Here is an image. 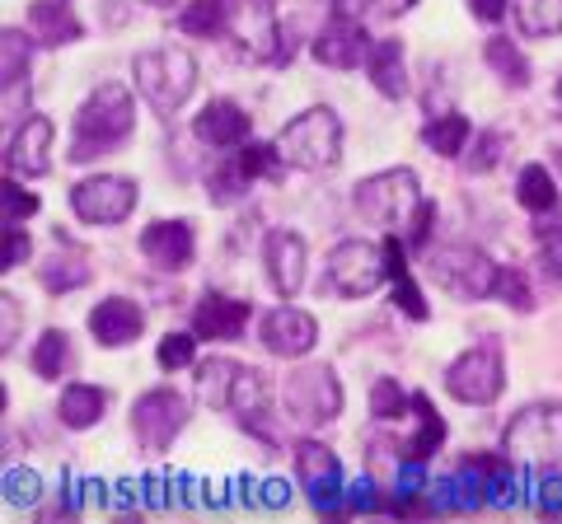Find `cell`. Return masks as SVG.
Here are the masks:
<instances>
[{
	"label": "cell",
	"mask_w": 562,
	"mask_h": 524,
	"mask_svg": "<svg viewBox=\"0 0 562 524\" xmlns=\"http://www.w3.org/2000/svg\"><path fill=\"white\" fill-rule=\"evenodd\" d=\"M413 417H417V431L398 445V459H422V464H427L431 454L441 449V441H446V422H441V412L431 408L427 394H413Z\"/></svg>",
	"instance_id": "cell-24"
},
{
	"label": "cell",
	"mask_w": 562,
	"mask_h": 524,
	"mask_svg": "<svg viewBox=\"0 0 562 524\" xmlns=\"http://www.w3.org/2000/svg\"><path fill=\"white\" fill-rule=\"evenodd\" d=\"M502 146H506V141H502V132H483V136H479V141H473V155H469V169H473V173H487L492 164H497V160H502Z\"/></svg>",
	"instance_id": "cell-46"
},
{
	"label": "cell",
	"mask_w": 562,
	"mask_h": 524,
	"mask_svg": "<svg viewBox=\"0 0 562 524\" xmlns=\"http://www.w3.org/2000/svg\"><path fill=\"white\" fill-rule=\"evenodd\" d=\"M390 10H394V14H403V10H413V0H390Z\"/></svg>",
	"instance_id": "cell-54"
},
{
	"label": "cell",
	"mask_w": 562,
	"mask_h": 524,
	"mask_svg": "<svg viewBox=\"0 0 562 524\" xmlns=\"http://www.w3.org/2000/svg\"><path fill=\"white\" fill-rule=\"evenodd\" d=\"M38 282H43L52 295H66V291H76V286L90 282V262H85L80 253H52V258L43 262Z\"/></svg>",
	"instance_id": "cell-30"
},
{
	"label": "cell",
	"mask_w": 562,
	"mask_h": 524,
	"mask_svg": "<svg viewBox=\"0 0 562 524\" xmlns=\"http://www.w3.org/2000/svg\"><path fill=\"white\" fill-rule=\"evenodd\" d=\"M487 66L502 76V84H512V90H530V61L520 57V47L512 38H487L483 47Z\"/></svg>",
	"instance_id": "cell-28"
},
{
	"label": "cell",
	"mask_w": 562,
	"mask_h": 524,
	"mask_svg": "<svg viewBox=\"0 0 562 524\" xmlns=\"http://www.w3.org/2000/svg\"><path fill=\"white\" fill-rule=\"evenodd\" d=\"M427 272L436 286H446L460 300H487L497 291V262H492L483 249H469V243H446L427 258Z\"/></svg>",
	"instance_id": "cell-7"
},
{
	"label": "cell",
	"mask_w": 562,
	"mask_h": 524,
	"mask_svg": "<svg viewBox=\"0 0 562 524\" xmlns=\"http://www.w3.org/2000/svg\"><path fill=\"white\" fill-rule=\"evenodd\" d=\"M371 38H366L361 20H351V14H333V20L319 29V38H314V57L333 71H357V66L371 57Z\"/></svg>",
	"instance_id": "cell-14"
},
{
	"label": "cell",
	"mask_w": 562,
	"mask_h": 524,
	"mask_svg": "<svg viewBox=\"0 0 562 524\" xmlns=\"http://www.w3.org/2000/svg\"><path fill=\"white\" fill-rule=\"evenodd\" d=\"M206 187H211V202H216V206H231V202H239L244 192H249V173H244L239 160H235V164H225V169L211 173Z\"/></svg>",
	"instance_id": "cell-39"
},
{
	"label": "cell",
	"mask_w": 562,
	"mask_h": 524,
	"mask_svg": "<svg viewBox=\"0 0 562 524\" xmlns=\"http://www.w3.org/2000/svg\"><path fill=\"white\" fill-rule=\"evenodd\" d=\"M394 305L408 314L413 323H427V319H431V309H427V300H422V291H417V282H413L408 272L394 276Z\"/></svg>",
	"instance_id": "cell-44"
},
{
	"label": "cell",
	"mask_w": 562,
	"mask_h": 524,
	"mask_svg": "<svg viewBox=\"0 0 562 524\" xmlns=\"http://www.w3.org/2000/svg\"><path fill=\"white\" fill-rule=\"evenodd\" d=\"M188 426V398L179 389H150L136 398L132 408V431H136V445L146 454H165L179 431Z\"/></svg>",
	"instance_id": "cell-8"
},
{
	"label": "cell",
	"mask_w": 562,
	"mask_h": 524,
	"mask_svg": "<svg viewBox=\"0 0 562 524\" xmlns=\"http://www.w3.org/2000/svg\"><path fill=\"white\" fill-rule=\"evenodd\" d=\"M516 20L530 38H558L562 33V0H516Z\"/></svg>",
	"instance_id": "cell-33"
},
{
	"label": "cell",
	"mask_w": 562,
	"mask_h": 524,
	"mask_svg": "<svg viewBox=\"0 0 562 524\" xmlns=\"http://www.w3.org/2000/svg\"><path fill=\"white\" fill-rule=\"evenodd\" d=\"M136 132V113H132V90L127 84H99V90L80 103L76 113V136H70V160L85 164L94 155L117 150L127 136Z\"/></svg>",
	"instance_id": "cell-1"
},
{
	"label": "cell",
	"mask_w": 562,
	"mask_h": 524,
	"mask_svg": "<svg viewBox=\"0 0 562 524\" xmlns=\"http://www.w3.org/2000/svg\"><path fill=\"white\" fill-rule=\"evenodd\" d=\"M140 192L132 179H117V173H94L70 187V212H76L85 225H117L136 212Z\"/></svg>",
	"instance_id": "cell-11"
},
{
	"label": "cell",
	"mask_w": 562,
	"mask_h": 524,
	"mask_svg": "<svg viewBox=\"0 0 562 524\" xmlns=\"http://www.w3.org/2000/svg\"><path fill=\"white\" fill-rule=\"evenodd\" d=\"M132 76H136V90L146 94L150 109L160 117H169V113L183 109L192 90H198V57L183 47H155V52H140Z\"/></svg>",
	"instance_id": "cell-2"
},
{
	"label": "cell",
	"mask_w": 562,
	"mask_h": 524,
	"mask_svg": "<svg viewBox=\"0 0 562 524\" xmlns=\"http://www.w3.org/2000/svg\"><path fill=\"white\" fill-rule=\"evenodd\" d=\"M502 384H506V365H502V352L492 342L487 346H469V352L446 371L450 398H460V403H469V408L497 403Z\"/></svg>",
	"instance_id": "cell-9"
},
{
	"label": "cell",
	"mask_w": 562,
	"mask_h": 524,
	"mask_svg": "<svg viewBox=\"0 0 562 524\" xmlns=\"http://www.w3.org/2000/svg\"><path fill=\"white\" fill-rule=\"evenodd\" d=\"M262 262H268V282L286 295L305 286V239L291 235V230H272L268 243H262Z\"/></svg>",
	"instance_id": "cell-19"
},
{
	"label": "cell",
	"mask_w": 562,
	"mask_h": 524,
	"mask_svg": "<svg viewBox=\"0 0 562 524\" xmlns=\"http://www.w3.org/2000/svg\"><path fill=\"white\" fill-rule=\"evenodd\" d=\"M103 408H109V394L103 389H94V384H66L57 417L70 431H90V426L103 422Z\"/></svg>",
	"instance_id": "cell-26"
},
{
	"label": "cell",
	"mask_w": 562,
	"mask_h": 524,
	"mask_svg": "<svg viewBox=\"0 0 562 524\" xmlns=\"http://www.w3.org/2000/svg\"><path fill=\"white\" fill-rule=\"evenodd\" d=\"M281 150L277 146H244L239 150V169L249 173V179H281Z\"/></svg>",
	"instance_id": "cell-40"
},
{
	"label": "cell",
	"mask_w": 562,
	"mask_h": 524,
	"mask_svg": "<svg viewBox=\"0 0 562 524\" xmlns=\"http://www.w3.org/2000/svg\"><path fill=\"white\" fill-rule=\"evenodd\" d=\"M502 449L535 468H562V403H530L516 412L502 435Z\"/></svg>",
	"instance_id": "cell-5"
},
{
	"label": "cell",
	"mask_w": 562,
	"mask_h": 524,
	"mask_svg": "<svg viewBox=\"0 0 562 524\" xmlns=\"http://www.w3.org/2000/svg\"><path fill=\"white\" fill-rule=\"evenodd\" d=\"M422 187H417V173L413 169H384L375 173V179H366L357 187V212L380 225V230H390L398 235L403 225H413L417 212H422Z\"/></svg>",
	"instance_id": "cell-4"
},
{
	"label": "cell",
	"mask_w": 562,
	"mask_h": 524,
	"mask_svg": "<svg viewBox=\"0 0 562 524\" xmlns=\"http://www.w3.org/2000/svg\"><path fill=\"white\" fill-rule=\"evenodd\" d=\"M558 109H562V80H558Z\"/></svg>",
	"instance_id": "cell-56"
},
{
	"label": "cell",
	"mask_w": 562,
	"mask_h": 524,
	"mask_svg": "<svg viewBox=\"0 0 562 524\" xmlns=\"http://www.w3.org/2000/svg\"><path fill=\"white\" fill-rule=\"evenodd\" d=\"M469 10H473V20H483V24H497L502 14H506V0H469Z\"/></svg>",
	"instance_id": "cell-52"
},
{
	"label": "cell",
	"mask_w": 562,
	"mask_h": 524,
	"mask_svg": "<svg viewBox=\"0 0 562 524\" xmlns=\"http://www.w3.org/2000/svg\"><path fill=\"white\" fill-rule=\"evenodd\" d=\"M371 412H375V422H403V417L413 412V398L403 394L394 379H380L371 389Z\"/></svg>",
	"instance_id": "cell-37"
},
{
	"label": "cell",
	"mask_w": 562,
	"mask_h": 524,
	"mask_svg": "<svg viewBox=\"0 0 562 524\" xmlns=\"http://www.w3.org/2000/svg\"><path fill=\"white\" fill-rule=\"evenodd\" d=\"M0 314H5V338H0V352H10L14 346V333H20V323H24V309H20V300L5 291L0 295Z\"/></svg>",
	"instance_id": "cell-49"
},
{
	"label": "cell",
	"mask_w": 562,
	"mask_h": 524,
	"mask_svg": "<svg viewBox=\"0 0 562 524\" xmlns=\"http://www.w3.org/2000/svg\"><path fill=\"white\" fill-rule=\"evenodd\" d=\"M431 225H436V206L427 202V206H422V212H417L413 230H408V243H413V249H427V239H431Z\"/></svg>",
	"instance_id": "cell-50"
},
{
	"label": "cell",
	"mask_w": 562,
	"mask_h": 524,
	"mask_svg": "<svg viewBox=\"0 0 562 524\" xmlns=\"http://www.w3.org/2000/svg\"><path fill=\"white\" fill-rule=\"evenodd\" d=\"M225 5V38H231L249 61H286L277 5L272 0H221Z\"/></svg>",
	"instance_id": "cell-6"
},
{
	"label": "cell",
	"mask_w": 562,
	"mask_h": 524,
	"mask_svg": "<svg viewBox=\"0 0 562 524\" xmlns=\"http://www.w3.org/2000/svg\"><path fill=\"white\" fill-rule=\"evenodd\" d=\"M29 253H33V243H29V235L20 230V225H5V258H0V267H20V262H29Z\"/></svg>",
	"instance_id": "cell-48"
},
{
	"label": "cell",
	"mask_w": 562,
	"mask_h": 524,
	"mask_svg": "<svg viewBox=\"0 0 562 524\" xmlns=\"http://www.w3.org/2000/svg\"><path fill=\"white\" fill-rule=\"evenodd\" d=\"M258 338H262V346H268L272 356H305L314 342H319V323L310 319L305 309H291V305H281V309H272L268 319H262V328H258Z\"/></svg>",
	"instance_id": "cell-15"
},
{
	"label": "cell",
	"mask_w": 562,
	"mask_h": 524,
	"mask_svg": "<svg viewBox=\"0 0 562 524\" xmlns=\"http://www.w3.org/2000/svg\"><path fill=\"white\" fill-rule=\"evenodd\" d=\"M192 356H198V338L192 333H169L160 342V352H155V361H160L165 371H183V365H192Z\"/></svg>",
	"instance_id": "cell-42"
},
{
	"label": "cell",
	"mask_w": 562,
	"mask_h": 524,
	"mask_svg": "<svg viewBox=\"0 0 562 524\" xmlns=\"http://www.w3.org/2000/svg\"><path fill=\"white\" fill-rule=\"evenodd\" d=\"M140 328H146V314H140L136 300H122V295H113V300H103L90 309V333L99 346H127L140 338Z\"/></svg>",
	"instance_id": "cell-20"
},
{
	"label": "cell",
	"mask_w": 562,
	"mask_h": 524,
	"mask_svg": "<svg viewBox=\"0 0 562 524\" xmlns=\"http://www.w3.org/2000/svg\"><path fill=\"white\" fill-rule=\"evenodd\" d=\"M422 141H427L441 160H454V155L464 150L469 141V117L464 113H441V117H431L427 127H422Z\"/></svg>",
	"instance_id": "cell-29"
},
{
	"label": "cell",
	"mask_w": 562,
	"mask_h": 524,
	"mask_svg": "<svg viewBox=\"0 0 562 524\" xmlns=\"http://www.w3.org/2000/svg\"><path fill=\"white\" fill-rule=\"evenodd\" d=\"M66 365H70V338L61 333V328H47V333L38 338V346H33V375L57 379V375H66Z\"/></svg>",
	"instance_id": "cell-34"
},
{
	"label": "cell",
	"mask_w": 562,
	"mask_h": 524,
	"mask_svg": "<svg viewBox=\"0 0 562 524\" xmlns=\"http://www.w3.org/2000/svg\"><path fill=\"white\" fill-rule=\"evenodd\" d=\"M516 202L525 206V212L535 216H549L558 212V187H553V173L543 164H525L520 179H516Z\"/></svg>",
	"instance_id": "cell-27"
},
{
	"label": "cell",
	"mask_w": 562,
	"mask_h": 524,
	"mask_svg": "<svg viewBox=\"0 0 562 524\" xmlns=\"http://www.w3.org/2000/svg\"><path fill=\"white\" fill-rule=\"evenodd\" d=\"M390 267H384V243H366V239H342L338 249L328 253V282L347 300H361L371 295Z\"/></svg>",
	"instance_id": "cell-10"
},
{
	"label": "cell",
	"mask_w": 562,
	"mask_h": 524,
	"mask_svg": "<svg viewBox=\"0 0 562 524\" xmlns=\"http://www.w3.org/2000/svg\"><path fill=\"white\" fill-rule=\"evenodd\" d=\"M235 375H239V365H235V361H225V356L206 361V365H198V394L206 398L211 408H231Z\"/></svg>",
	"instance_id": "cell-32"
},
{
	"label": "cell",
	"mask_w": 562,
	"mask_h": 524,
	"mask_svg": "<svg viewBox=\"0 0 562 524\" xmlns=\"http://www.w3.org/2000/svg\"><path fill=\"white\" fill-rule=\"evenodd\" d=\"M342 511H351V515H371V511H390V501H380L375 482H371V478H361V482H351L347 492H342Z\"/></svg>",
	"instance_id": "cell-43"
},
{
	"label": "cell",
	"mask_w": 562,
	"mask_h": 524,
	"mask_svg": "<svg viewBox=\"0 0 562 524\" xmlns=\"http://www.w3.org/2000/svg\"><path fill=\"white\" fill-rule=\"evenodd\" d=\"M183 33H198V38H221L225 33V5L221 0H192V5L179 14Z\"/></svg>",
	"instance_id": "cell-35"
},
{
	"label": "cell",
	"mask_w": 562,
	"mask_h": 524,
	"mask_svg": "<svg viewBox=\"0 0 562 524\" xmlns=\"http://www.w3.org/2000/svg\"><path fill=\"white\" fill-rule=\"evenodd\" d=\"M295 478L310 492V501L319 505V511H342V464L338 454H333L324 441H301L295 445Z\"/></svg>",
	"instance_id": "cell-13"
},
{
	"label": "cell",
	"mask_w": 562,
	"mask_h": 524,
	"mask_svg": "<svg viewBox=\"0 0 562 524\" xmlns=\"http://www.w3.org/2000/svg\"><path fill=\"white\" fill-rule=\"evenodd\" d=\"M254 305L249 300H231V295H202L198 309H192V333L206 338V342H235L249 323Z\"/></svg>",
	"instance_id": "cell-17"
},
{
	"label": "cell",
	"mask_w": 562,
	"mask_h": 524,
	"mask_svg": "<svg viewBox=\"0 0 562 524\" xmlns=\"http://www.w3.org/2000/svg\"><path fill=\"white\" fill-rule=\"evenodd\" d=\"M231 412H235L239 422L249 426L254 435H262V441H272V426L262 422V417H268V384H262V375H258V371H249V365H239V375H235Z\"/></svg>",
	"instance_id": "cell-22"
},
{
	"label": "cell",
	"mask_w": 562,
	"mask_h": 524,
	"mask_svg": "<svg viewBox=\"0 0 562 524\" xmlns=\"http://www.w3.org/2000/svg\"><path fill=\"white\" fill-rule=\"evenodd\" d=\"M38 497H43V478L33 468H5V505L29 511V505H38Z\"/></svg>",
	"instance_id": "cell-38"
},
{
	"label": "cell",
	"mask_w": 562,
	"mask_h": 524,
	"mask_svg": "<svg viewBox=\"0 0 562 524\" xmlns=\"http://www.w3.org/2000/svg\"><path fill=\"white\" fill-rule=\"evenodd\" d=\"M52 122L43 113H33L29 122H20V132L10 136V164L29 173V179H38V173L52 169Z\"/></svg>",
	"instance_id": "cell-21"
},
{
	"label": "cell",
	"mask_w": 562,
	"mask_h": 524,
	"mask_svg": "<svg viewBox=\"0 0 562 524\" xmlns=\"http://www.w3.org/2000/svg\"><path fill=\"white\" fill-rule=\"evenodd\" d=\"M535 505L543 515H558L562 511V468H539L535 478Z\"/></svg>",
	"instance_id": "cell-45"
},
{
	"label": "cell",
	"mask_w": 562,
	"mask_h": 524,
	"mask_svg": "<svg viewBox=\"0 0 562 524\" xmlns=\"http://www.w3.org/2000/svg\"><path fill=\"white\" fill-rule=\"evenodd\" d=\"M29 33L47 47H66V43L80 38L85 24L66 10V0H33L29 5Z\"/></svg>",
	"instance_id": "cell-23"
},
{
	"label": "cell",
	"mask_w": 562,
	"mask_h": 524,
	"mask_svg": "<svg viewBox=\"0 0 562 524\" xmlns=\"http://www.w3.org/2000/svg\"><path fill=\"white\" fill-rule=\"evenodd\" d=\"M366 71H371V84L384 99H403V94H408V71H403V43L398 38L375 43L371 57H366Z\"/></svg>",
	"instance_id": "cell-25"
},
{
	"label": "cell",
	"mask_w": 562,
	"mask_h": 524,
	"mask_svg": "<svg viewBox=\"0 0 562 524\" xmlns=\"http://www.w3.org/2000/svg\"><path fill=\"white\" fill-rule=\"evenodd\" d=\"M0 197H5V225H20V220H29L33 212H38V197H29V192H20L14 183L0 187Z\"/></svg>",
	"instance_id": "cell-47"
},
{
	"label": "cell",
	"mask_w": 562,
	"mask_h": 524,
	"mask_svg": "<svg viewBox=\"0 0 562 524\" xmlns=\"http://www.w3.org/2000/svg\"><path fill=\"white\" fill-rule=\"evenodd\" d=\"M535 243H539V272L549 276L553 286H562V212H549V220L539 216Z\"/></svg>",
	"instance_id": "cell-31"
},
{
	"label": "cell",
	"mask_w": 562,
	"mask_h": 524,
	"mask_svg": "<svg viewBox=\"0 0 562 524\" xmlns=\"http://www.w3.org/2000/svg\"><path fill=\"white\" fill-rule=\"evenodd\" d=\"M192 136L206 141L211 150H235V146L249 141V113L231 99H211L206 109L192 117Z\"/></svg>",
	"instance_id": "cell-18"
},
{
	"label": "cell",
	"mask_w": 562,
	"mask_h": 524,
	"mask_svg": "<svg viewBox=\"0 0 562 524\" xmlns=\"http://www.w3.org/2000/svg\"><path fill=\"white\" fill-rule=\"evenodd\" d=\"M286 408L301 417V422H333V417L342 412V384L338 375L328 371V365H305V371H295L286 379Z\"/></svg>",
	"instance_id": "cell-12"
},
{
	"label": "cell",
	"mask_w": 562,
	"mask_h": 524,
	"mask_svg": "<svg viewBox=\"0 0 562 524\" xmlns=\"http://www.w3.org/2000/svg\"><path fill=\"white\" fill-rule=\"evenodd\" d=\"M371 5V0H328L333 14H351V20H361V10Z\"/></svg>",
	"instance_id": "cell-53"
},
{
	"label": "cell",
	"mask_w": 562,
	"mask_h": 524,
	"mask_svg": "<svg viewBox=\"0 0 562 524\" xmlns=\"http://www.w3.org/2000/svg\"><path fill=\"white\" fill-rule=\"evenodd\" d=\"M286 501H291V487L281 482V478H268V482H262L258 505H268V511H277V505H286Z\"/></svg>",
	"instance_id": "cell-51"
},
{
	"label": "cell",
	"mask_w": 562,
	"mask_h": 524,
	"mask_svg": "<svg viewBox=\"0 0 562 524\" xmlns=\"http://www.w3.org/2000/svg\"><path fill=\"white\" fill-rule=\"evenodd\" d=\"M140 253L160 272H183V267H192V253H198V235H192L188 220H155L150 230L140 235Z\"/></svg>",
	"instance_id": "cell-16"
},
{
	"label": "cell",
	"mask_w": 562,
	"mask_h": 524,
	"mask_svg": "<svg viewBox=\"0 0 562 524\" xmlns=\"http://www.w3.org/2000/svg\"><path fill=\"white\" fill-rule=\"evenodd\" d=\"M146 5H173V0H146Z\"/></svg>",
	"instance_id": "cell-55"
},
{
	"label": "cell",
	"mask_w": 562,
	"mask_h": 524,
	"mask_svg": "<svg viewBox=\"0 0 562 524\" xmlns=\"http://www.w3.org/2000/svg\"><path fill=\"white\" fill-rule=\"evenodd\" d=\"M0 52H5V61H0L5 90H10V84H24V76H29V33L5 29V33H0Z\"/></svg>",
	"instance_id": "cell-36"
},
{
	"label": "cell",
	"mask_w": 562,
	"mask_h": 524,
	"mask_svg": "<svg viewBox=\"0 0 562 524\" xmlns=\"http://www.w3.org/2000/svg\"><path fill=\"white\" fill-rule=\"evenodd\" d=\"M492 295H502V305H512L516 314H530L535 309V291H530V282L516 272V267H502L497 272V291Z\"/></svg>",
	"instance_id": "cell-41"
},
{
	"label": "cell",
	"mask_w": 562,
	"mask_h": 524,
	"mask_svg": "<svg viewBox=\"0 0 562 524\" xmlns=\"http://www.w3.org/2000/svg\"><path fill=\"white\" fill-rule=\"evenodd\" d=\"M277 150H281V160L295 164V169H310V173H319V169H333L338 164V155H342V122L333 109H310L301 117H291L286 127H281L277 136Z\"/></svg>",
	"instance_id": "cell-3"
}]
</instances>
